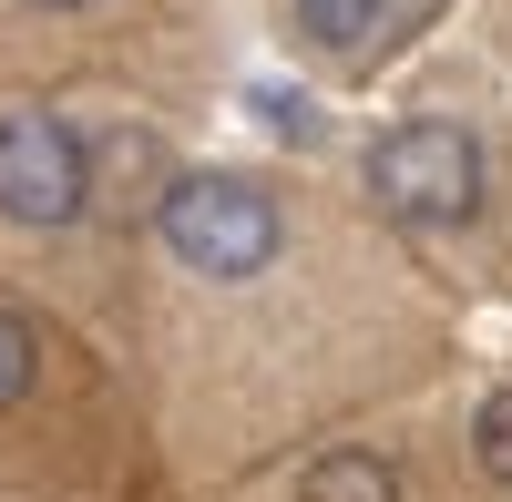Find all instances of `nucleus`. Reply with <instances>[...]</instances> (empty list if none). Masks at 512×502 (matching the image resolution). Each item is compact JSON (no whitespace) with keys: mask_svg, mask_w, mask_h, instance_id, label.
<instances>
[{"mask_svg":"<svg viewBox=\"0 0 512 502\" xmlns=\"http://www.w3.org/2000/svg\"><path fill=\"white\" fill-rule=\"evenodd\" d=\"M379 21V0H297V31L318 41V52H359Z\"/></svg>","mask_w":512,"mask_h":502,"instance_id":"39448f33","label":"nucleus"},{"mask_svg":"<svg viewBox=\"0 0 512 502\" xmlns=\"http://www.w3.org/2000/svg\"><path fill=\"white\" fill-rule=\"evenodd\" d=\"M82 205H93V154H82V134H72L52 103L0 113V216H21V226H72Z\"/></svg>","mask_w":512,"mask_h":502,"instance_id":"7ed1b4c3","label":"nucleus"},{"mask_svg":"<svg viewBox=\"0 0 512 502\" xmlns=\"http://www.w3.org/2000/svg\"><path fill=\"white\" fill-rule=\"evenodd\" d=\"M41 11H82V0H41Z\"/></svg>","mask_w":512,"mask_h":502,"instance_id":"6e6552de","label":"nucleus"},{"mask_svg":"<svg viewBox=\"0 0 512 502\" xmlns=\"http://www.w3.org/2000/svg\"><path fill=\"white\" fill-rule=\"evenodd\" d=\"M31 380H41V328L21 308H0V410H21Z\"/></svg>","mask_w":512,"mask_h":502,"instance_id":"423d86ee","label":"nucleus"},{"mask_svg":"<svg viewBox=\"0 0 512 502\" xmlns=\"http://www.w3.org/2000/svg\"><path fill=\"white\" fill-rule=\"evenodd\" d=\"M297 502H400V462L390 451H318Z\"/></svg>","mask_w":512,"mask_h":502,"instance_id":"20e7f679","label":"nucleus"},{"mask_svg":"<svg viewBox=\"0 0 512 502\" xmlns=\"http://www.w3.org/2000/svg\"><path fill=\"white\" fill-rule=\"evenodd\" d=\"M154 226L175 246V267H195V277H256L277 257V236H287L277 195L246 185V175H175L164 205H154Z\"/></svg>","mask_w":512,"mask_h":502,"instance_id":"f257e3e1","label":"nucleus"},{"mask_svg":"<svg viewBox=\"0 0 512 502\" xmlns=\"http://www.w3.org/2000/svg\"><path fill=\"white\" fill-rule=\"evenodd\" d=\"M472 451H482V472H492V482H512V390H492V400H482Z\"/></svg>","mask_w":512,"mask_h":502,"instance_id":"0eeeda50","label":"nucleus"},{"mask_svg":"<svg viewBox=\"0 0 512 502\" xmlns=\"http://www.w3.org/2000/svg\"><path fill=\"white\" fill-rule=\"evenodd\" d=\"M369 195H379V216L451 236L482 216V144L461 123H400V134L369 144Z\"/></svg>","mask_w":512,"mask_h":502,"instance_id":"f03ea898","label":"nucleus"}]
</instances>
